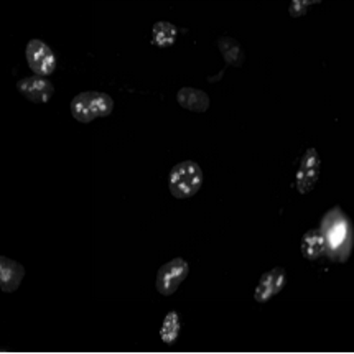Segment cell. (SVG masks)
I'll return each mask as SVG.
<instances>
[{
	"instance_id": "obj_1",
	"label": "cell",
	"mask_w": 354,
	"mask_h": 354,
	"mask_svg": "<svg viewBox=\"0 0 354 354\" xmlns=\"http://www.w3.org/2000/svg\"><path fill=\"white\" fill-rule=\"evenodd\" d=\"M322 234L325 239V254L331 261L346 262L353 252V223L339 206L330 209L322 219Z\"/></svg>"
},
{
	"instance_id": "obj_2",
	"label": "cell",
	"mask_w": 354,
	"mask_h": 354,
	"mask_svg": "<svg viewBox=\"0 0 354 354\" xmlns=\"http://www.w3.org/2000/svg\"><path fill=\"white\" fill-rule=\"evenodd\" d=\"M203 180H205V174L201 167L193 160H185L171 168L168 175V189L178 200H187L200 192Z\"/></svg>"
},
{
	"instance_id": "obj_3",
	"label": "cell",
	"mask_w": 354,
	"mask_h": 354,
	"mask_svg": "<svg viewBox=\"0 0 354 354\" xmlns=\"http://www.w3.org/2000/svg\"><path fill=\"white\" fill-rule=\"evenodd\" d=\"M73 118L83 124L93 122L97 118H107L114 111V99L99 91H86L73 97L70 104Z\"/></svg>"
},
{
	"instance_id": "obj_4",
	"label": "cell",
	"mask_w": 354,
	"mask_h": 354,
	"mask_svg": "<svg viewBox=\"0 0 354 354\" xmlns=\"http://www.w3.org/2000/svg\"><path fill=\"white\" fill-rule=\"evenodd\" d=\"M189 266L185 259L176 257L174 261L167 262L157 272V280H155V287L160 295L170 297L178 290V287L183 283V280L188 277Z\"/></svg>"
},
{
	"instance_id": "obj_5",
	"label": "cell",
	"mask_w": 354,
	"mask_h": 354,
	"mask_svg": "<svg viewBox=\"0 0 354 354\" xmlns=\"http://www.w3.org/2000/svg\"><path fill=\"white\" fill-rule=\"evenodd\" d=\"M25 56H27L30 70L35 73V76L46 77L56 71L58 62H56L53 50L45 41L37 40V38L30 40L27 50H25Z\"/></svg>"
},
{
	"instance_id": "obj_6",
	"label": "cell",
	"mask_w": 354,
	"mask_h": 354,
	"mask_svg": "<svg viewBox=\"0 0 354 354\" xmlns=\"http://www.w3.org/2000/svg\"><path fill=\"white\" fill-rule=\"evenodd\" d=\"M322 175V158L317 149H308L300 160L299 170L295 174V187L300 195H308L313 192L315 185Z\"/></svg>"
},
{
	"instance_id": "obj_7",
	"label": "cell",
	"mask_w": 354,
	"mask_h": 354,
	"mask_svg": "<svg viewBox=\"0 0 354 354\" xmlns=\"http://www.w3.org/2000/svg\"><path fill=\"white\" fill-rule=\"evenodd\" d=\"M17 89L27 101L35 104L48 102L55 93V86L50 80L43 76H28L17 83Z\"/></svg>"
},
{
	"instance_id": "obj_8",
	"label": "cell",
	"mask_w": 354,
	"mask_h": 354,
	"mask_svg": "<svg viewBox=\"0 0 354 354\" xmlns=\"http://www.w3.org/2000/svg\"><path fill=\"white\" fill-rule=\"evenodd\" d=\"M287 285V272L283 267H274L272 270H267L259 280L256 290H254V300L257 304H266L272 297L283 290Z\"/></svg>"
},
{
	"instance_id": "obj_9",
	"label": "cell",
	"mask_w": 354,
	"mask_h": 354,
	"mask_svg": "<svg viewBox=\"0 0 354 354\" xmlns=\"http://www.w3.org/2000/svg\"><path fill=\"white\" fill-rule=\"evenodd\" d=\"M25 277V267L20 262L8 259L6 256L0 257V288L2 292L12 293L20 287L21 280Z\"/></svg>"
},
{
	"instance_id": "obj_10",
	"label": "cell",
	"mask_w": 354,
	"mask_h": 354,
	"mask_svg": "<svg viewBox=\"0 0 354 354\" xmlns=\"http://www.w3.org/2000/svg\"><path fill=\"white\" fill-rule=\"evenodd\" d=\"M176 102L183 109L203 114L209 109V96L203 89L192 88V86H185L176 93Z\"/></svg>"
},
{
	"instance_id": "obj_11",
	"label": "cell",
	"mask_w": 354,
	"mask_h": 354,
	"mask_svg": "<svg viewBox=\"0 0 354 354\" xmlns=\"http://www.w3.org/2000/svg\"><path fill=\"white\" fill-rule=\"evenodd\" d=\"M216 45H218L219 53H221L224 62H226L227 64H231V66H234V68L244 66L245 53H244L243 45H241L239 41L234 40V38H231V37H221V38H218Z\"/></svg>"
},
{
	"instance_id": "obj_12",
	"label": "cell",
	"mask_w": 354,
	"mask_h": 354,
	"mask_svg": "<svg viewBox=\"0 0 354 354\" xmlns=\"http://www.w3.org/2000/svg\"><path fill=\"white\" fill-rule=\"evenodd\" d=\"M301 254L306 261H317L325 254V239L319 230L306 231L301 237Z\"/></svg>"
},
{
	"instance_id": "obj_13",
	"label": "cell",
	"mask_w": 354,
	"mask_h": 354,
	"mask_svg": "<svg viewBox=\"0 0 354 354\" xmlns=\"http://www.w3.org/2000/svg\"><path fill=\"white\" fill-rule=\"evenodd\" d=\"M178 38V28L170 21H157L152 28V43L158 48H170Z\"/></svg>"
},
{
	"instance_id": "obj_14",
	"label": "cell",
	"mask_w": 354,
	"mask_h": 354,
	"mask_svg": "<svg viewBox=\"0 0 354 354\" xmlns=\"http://www.w3.org/2000/svg\"><path fill=\"white\" fill-rule=\"evenodd\" d=\"M181 331V323H180V315L174 312H168V315L163 319V325L160 328V338L165 344H174L178 339Z\"/></svg>"
},
{
	"instance_id": "obj_15",
	"label": "cell",
	"mask_w": 354,
	"mask_h": 354,
	"mask_svg": "<svg viewBox=\"0 0 354 354\" xmlns=\"http://www.w3.org/2000/svg\"><path fill=\"white\" fill-rule=\"evenodd\" d=\"M317 3H319V0H313V2H310V0H292L290 6H288V14L293 19H300V17L306 15L312 6H317Z\"/></svg>"
}]
</instances>
